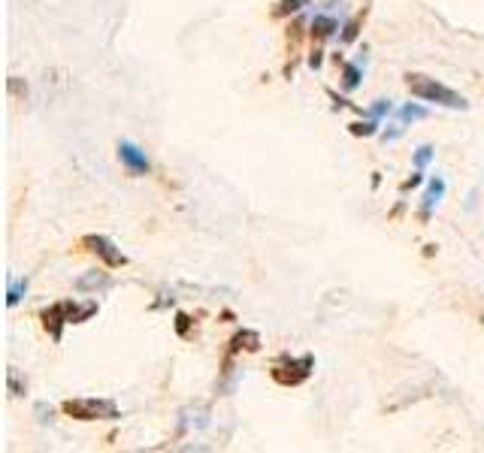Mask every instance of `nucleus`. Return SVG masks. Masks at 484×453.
I'll list each match as a JSON object with an SVG mask.
<instances>
[{
    "instance_id": "6",
    "label": "nucleus",
    "mask_w": 484,
    "mask_h": 453,
    "mask_svg": "<svg viewBox=\"0 0 484 453\" xmlns=\"http://www.w3.org/2000/svg\"><path fill=\"white\" fill-rule=\"evenodd\" d=\"M445 197V178H433L430 181V188H427V194H424L421 199V215L424 218H430L433 215V209L439 206V199Z\"/></svg>"
},
{
    "instance_id": "16",
    "label": "nucleus",
    "mask_w": 484,
    "mask_h": 453,
    "mask_svg": "<svg viewBox=\"0 0 484 453\" xmlns=\"http://www.w3.org/2000/svg\"><path fill=\"white\" fill-rule=\"evenodd\" d=\"M302 4H306V0H285V4H281V13H294V9H300Z\"/></svg>"
},
{
    "instance_id": "2",
    "label": "nucleus",
    "mask_w": 484,
    "mask_h": 453,
    "mask_svg": "<svg viewBox=\"0 0 484 453\" xmlns=\"http://www.w3.org/2000/svg\"><path fill=\"white\" fill-rule=\"evenodd\" d=\"M64 411L76 420H115L118 417V405L113 399H94V396L67 399Z\"/></svg>"
},
{
    "instance_id": "4",
    "label": "nucleus",
    "mask_w": 484,
    "mask_h": 453,
    "mask_svg": "<svg viewBox=\"0 0 484 453\" xmlns=\"http://www.w3.org/2000/svg\"><path fill=\"white\" fill-rule=\"evenodd\" d=\"M85 245H88V251H94L97 257H103L106 266H125L127 263V257L121 254L106 236H85Z\"/></svg>"
},
{
    "instance_id": "1",
    "label": "nucleus",
    "mask_w": 484,
    "mask_h": 453,
    "mask_svg": "<svg viewBox=\"0 0 484 453\" xmlns=\"http://www.w3.org/2000/svg\"><path fill=\"white\" fill-rule=\"evenodd\" d=\"M406 85L412 91V97L424 100V103H439V106H448V109H469L466 97L457 94L454 88L436 82V79L424 76V73H409L406 76Z\"/></svg>"
},
{
    "instance_id": "15",
    "label": "nucleus",
    "mask_w": 484,
    "mask_h": 453,
    "mask_svg": "<svg viewBox=\"0 0 484 453\" xmlns=\"http://www.w3.org/2000/svg\"><path fill=\"white\" fill-rule=\"evenodd\" d=\"M9 390H13V393H22L25 390L22 384H18V372L15 369H9Z\"/></svg>"
},
{
    "instance_id": "9",
    "label": "nucleus",
    "mask_w": 484,
    "mask_h": 453,
    "mask_svg": "<svg viewBox=\"0 0 484 453\" xmlns=\"http://www.w3.org/2000/svg\"><path fill=\"white\" fill-rule=\"evenodd\" d=\"M25 290H27V281L25 278H13V281H9V294H6L9 306H18V299L25 296Z\"/></svg>"
},
{
    "instance_id": "8",
    "label": "nucleus",
    "mask_w": 484,
    "mask_h": 453,
    "mask_svg": "<svg viewBox=\"0 0 484 453\" xmlns=\"http://www.w3.org/2000/svg\"><path fill=\"white\" fill-rule=\"evenodd\" d=\"M397 115H400V121H402V124H412V121L427 118V109H424V106H415V103H406V106H402Z\"/></svg>"
},
{
    "instance_id": "3",
    "label": "nucleus",
    "mask_w": 484,
    "mask_h": 453,
    "mask_svg": "<svg viewBox=\"0 0 484 453\" xmlns=\"http://www.w3.org/2000/svg\"><path fill=\"white\" fill-rule=\"evenodd\" d=\"M94 311H97L94 302H85V306H79V302H60V306H52L46 311L43 320H46V329L52 327V336L60 339V324H82Z\"/></svg>"
},
{
    "instance_id": "14",
    "label": "nucleus",
    "mask_w": 484,
    "mask_h": 453,
    "mask_svg": "<svg viewBox=\"0 0 484 453\" xmlns=\"http://www.w3.org/2000/svg\"><path fill=\"white\" fill-rule=\"evenodd\" d=\"M376 127H378V121L372 118V121H367V124H351V130H355V133H376Z\"/></svg>"
},
{
    "instance_id": "7",
    "label": "nucleus",
    "mask_w": 484,
    "mask_h": 453,
    "mask_svg": "<svg viewBox=\"0 0 484 453\" xmlns=\"http://www.w3.org/2000/svg\"><path fill=\"white\" fill-rule=\"evenodd\" d=\"M312 30H315L318 37H333V30H339V25H336V18H330V15H315L312 18Z\"/></svg>"
},
{
    "instance_id": "13",
    "label": "nucleus",
    "mask_w": 484,
    "mask_h": 453,
    "mask_svg": "<svg viewBox=\"0 0 484 453\" xmlns=\"http://www.w3.org/2000/svg\"><path fill=\"white\" fill-rule=\"evenodd\" d=\"M430 160H433V148H430V145H421V148L415 151V166L424 169V166L430 164Z\"/></svg>"
},
{
    "instance_id": "11",
    "label": "nucleus",
    "mask_w": 484,
    "mask_h": 453,
    "mask_svg": "<svg viewBox=\"0 0 484 453\" xmlns=\"http://www.w3.org/2000/svg\"><path fill=\"white\" fill-rule=\"evenodd\" d=\"M388 112H390V100H376V103H372V106L367 109V115H369V118H376V121H378V118H385Z\"/></svg>"
},
{
    "instance_id": "10",
    "label": "nucleus",
    "mask_w": 484,
    "mask_h": 453,
    "mask_svg": "<svg viewBox=\"0 0 484 453\" xmlns=\"http://www.w3.org/2000/svg\"><path fill=\"white\" fill-rule=\"evenodd\" d=\"M79 290H88V287H109V278L106 275H97V272H91L88 278H79Z\"/></svg>"
},
{
    "instance_id": "5",
    "label": "nucleus",
    "mask_w": 484,
    "mask_h": 453,
    "mask_svg": "<svg viewBox=\"0 0 484 453\" xmlns=\"http://www.w3.org/2000/svg\"><path fill=\"white\" fill-rule=\"evenodd\" d=\"M118 157H121V164H125L134 176H146V173H148V157H146V151L139 148V145H134V143H121V145H118Z\"/></svg>"
},
{
    "instance_id": "12",
    "label": "nucleus",
    "mask_w": 484,
    "mask_h": 453,
    "mask_svg": "<svg viewBox=\"0 0 484 453\" xmlns=\"http://www.w3.org/2000/svg\"><path fill=\"white\" fill-rule=\"evenodd\" d=\"M360 85V67L357 64H345V88L355 91Z\"/></svg>"
}]
</instances>
